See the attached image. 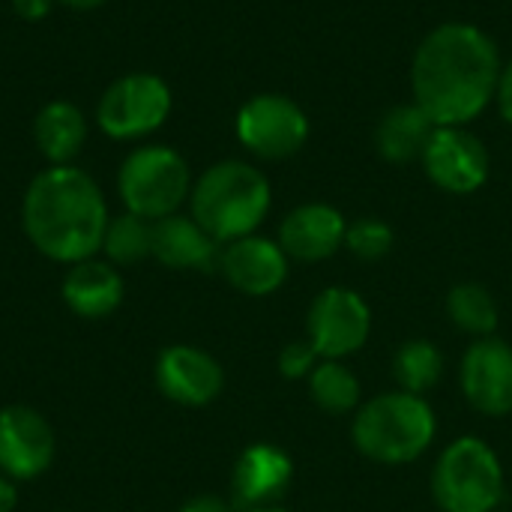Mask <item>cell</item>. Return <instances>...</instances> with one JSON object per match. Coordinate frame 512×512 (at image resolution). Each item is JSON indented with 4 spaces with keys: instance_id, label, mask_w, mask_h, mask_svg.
<instances>
[{
    "instance_id": "cell-3",
    "label": "cell",
    "mask_w": 512,
    "mask_h": 512,
    "mask_svg": "<svg viewBox=\"0 0 512 512\" xmlns=\"http://www.w3.org/2000/svg\"><path fill=\"white\" fill-rule=\"evenodd\" d=\"M270 201L273 192L267 177L255 165L237 159L207 168L189 195L192 219L216 243H234L255 234L270 213Z\"/></svg>"
},
{
    "instance_id": "cell-13",
    "label": "cell",
    "mask_w": 512,
    "mask_h": 512,
    "mask_svg": "<svg viewBox=\"0 0 512 512\" xmlns=\"http://www.w3.org/2000/svg\"><path fill=\"white\" fill-rule=\"evenodd\" d=\"M156 387L177 405L201 408L222 393L225 372L207 351L192 345H171L156 360Z\"/></svg>"
},
{
    "instance_id": "cell-7",
    "label": "cell",
    "mask_w": 512,
    "mask_h": 512,
    "mask_svg": "<svg viewBox=\"0 0 512 512\" xmlns=\"http://www.w3.org/2000/svg\"><path fill=\"white\" fill-rule=\"evenodd\" d=\"M171 114V90L159 75L132 72L108 84L96 105V123L108 138L132 141L156 132Z\"/></svg>"
},
{
    "instance_id": "cell-4",
    "label": "cell",
    "mask_w": 512,
    "mask_h": 512,
    "mask_svg": "<svg viewBox=\"0 0 512 512\" xmlns=\"http://www.w3.org/2000/svg\"><path fill=\"white\" fill-rule=\"evenodd\" d=\"M438 432L432 405L414 393H381L369 399L351 426L354 447L378 465H408L420 459Z\"/></svg>"
},
{
    "instance_id": "cell-22",
    "label": "cell",
    "mask_w": 512,
    "mask_h": 512,
    "mask_svg": "<svg viewBox=\"0 0 512 512\" xmlns=\"http://www.w3.org/2000/svg\"><path fill=\"white\" fill-rule=\"evenodd\" d=\"M360 381L339 360H321L309 375V396L327 414H351L360 405Z\"/></svg>"
},
{
    "instance_id": "cell-28",
    "label": "cell",
    "mask_w": 512,
    "mask_h": 512,
    "mask_svg": "<svg viewBox=\"0 0 512 512\" xmlns=\"http://www.w3.org/2000/svg\"><path fill=\"white\" fill-rule=\"evenodd\" d=\"M51 3H54V0H12V9H15V15H21L24 21H39V18L48 15Z\"/></svg>"
},
{
    "instance_id": "cell-10",
    "label": "cell",
    "mask_w": 512,
    "mask_h": 512,
    "mask_svg": "<svg viewBox=\"0 0 512 512\" xmlns=\"http://www.w3.org/2000/svg\"><path fill=\"white\" fill-rule=\"evenodd\" d=\"M429 180L453 195H471L489 180V150L465 126H438L423 150Z\"/></svg>"
},
{
    "instance_id": "cell-25",
    "label": "cell",
    "mask_w": 512,
    "mask_h": 512,
    "mask_svg": "<svg viewBox=\"0 0 512 512\" xmlns=\"http://www.w3.org/2000/svg\"><path fill=\"white\" fill-rule=\"evenodd\" d=\"M393 228L381 219H357L345 231V246L360 261H381L393 249Z\"/></svg>"
},
{
    "instance_id": "cell-18",
    "label": "cell",
    "mask_w": 512,
    "mask_h": 512,
    "mask_svg": "<svg viewBox=\"0 0 512 512\" xmlns=\"http://www.w3.org/2000/svg\"><path fill=\"white\" fill-rule=\"evenodd\" d=\"M63 300L81 318H105L123 300V279L111 261H78L63 279Z\"/></svg>"
},
{
    "instance_id": "cell-2",
    "label": "cell",
    "mask_w": 512,
    "mask_h": 512,
    "mask_svg": "<svg viewBox=\"0 0 512 512\" xmlns=\"http://www.w3.org/2000/svg\"><path fill=\"white\" fill-rule=\"evenodd\" d=\"M108 204L96 180L75 165H51L24 192L21 222L30 243L51 261L78 264L102 249Z\"/></svg>"
},
{
    "instance_id": "cell-24",
    "label": "cell",
    "mask_w": 512,
    "mask_h": 512,
    "mask_svg": "<svg viewBox=\"0 0 512 512\" xmlns=\"http://www.w3.org/2000/svg\"><path fill=\"white\" fill-rule=\"evenodd\" d=\"M102 252L117 267H129V264L144 261L150 255V222L135 216V213H123L117 219H108V228L102 237Z\"/></svg>"
},
{
    "instance_id": "cell-14",
    "label": "cell",
    "mask_w": 512,
    "mask_h": 512,
    "mask_svg": "<svg viewBox=\"0 0 512 512\" xmlns=\"http://www.w3.org/2000/svg\"><path fill=\"white\" fill-rule=\"evenodd\" d=\"M219 270L240 294L267 297L279 291L288 279V255L279 243L249 234L234 243H225L219 255Z\"/></svg>"
},
{
    "instance_id": "cell-27",
    "label": "cell",
    "mask_w": 512,
    "mask_h": 512,
    "mask_svg": "<svg viewBox=\"0 0 512 512\" xmlns=\"http://www.w3.org/2000/svg\"><path fill=\"white\" fill-rule=\"evenodd\" d=\"M498 108L504 114V120L512 123V60L501 69V81H498Z\"/></svg>"
},
{
    "instance_id": "cell-21",
    "label": "cell",
    "mask_w": 512,
    "mask_h": 512,
    "mask_svg": "<svg viewBox=\"0 0 512 512\" xmlns=\"http://www.w3.org/2000/svg\"><path fill=\"white\" fill-rule=\"evenodd\" d=\"M441 375H444V354L429 339H411L393 357V378L405 393L423 396L441 381Z\"/></svg>"
},
{
    "instance_id": "cell-20",
    "label": "cell",
    "mask_w": 512,
    "mask_h": 512,
    "mask_svg": "<svg viewBox=\"0 0 512 512\" xmlns=\"http://www.w3.org/2000/svg\"><path fill=\"white\" fill-rule=\"evenodd\" d=\"M33 138L51 165H69L87 141V120L78 105L57 99L36 114Z\"/></svg>"
},
{
    "instance_id": "cell-26",
    "label": "cell",
    "mask_w": 512,
    "mask_h": 512,
    "mask_svg": "<svg viewBox=\"0 0 512 512\" xmlns=\"http://www.w3.org/2000/svg\"><path fill=\"white\" fill-rule=\"evenodd\" d=\"M318 366V351L312 348V342H291L285 345V351L279 354V372L288 378V381H297V378H309L312 369Z\"/></svg>"
},
{
    "instance_id": "cell-29",
    "label": "cell",
    "mask_w": 512,
    "mask_h": 512,
    "mask_svg": "<svg viewBox=\"0 0 512 512\" xmlns=\"http://www.w3.org/2000/svg\"><path fill=\"white\" fill-rule=\"evenodd\" d=\"M180 512H234L231 510V504H225L222 498H216V495H198V498H192L189 504H183V510Z\"/></svg>"
},
{
    "instance_id": "cell-5",
    "label": "cell",
    "mask_w": 512,
    "mask_h": 512,
    "mask_svg": "<svg viewBox=\"0 0 512 512\" xmlns=\"http://www.w3.org/2000/svg\"><path fill=\"white\" fill-rule=\"evenodd\" d=\"M432 495L444 512H495L504 501L498 453L474 438H456L432 471Z\"/></svg>"
},
{
    "instance_id": "cell-33",
    "label": "cell",
    "mask_w": 512,
    "mask_h": 512,
    "mask_svg": "<svg viewBox=\"0 0 512 512\" xmlns=\"http://www.w3.org/2000/svg\"><path fill=\"white\" fill-rule=\"evenodd\" d=\"M495 512H504V510H495Z\"/></svg>"
},
{
    "instance_id": "cell-12",
    "label": "cell",
    "mask_w": 512,
    "mask_h": 512,
    "mask_svg": "<svg viewBox=\"0 0 512 512\" xmlns=\"http://www.w3.org/2000/svg\"><path fill=\"white\" fill-rule=\"evenodd\" d=\"M54 459V432L42 414L24 405L0 411V471L9 480H33Z\"/></svg>"
},
{
    "instance_id": "cell-17",
    "label": "cell",
    "mask_w": 512,
    "mask_h": 512,
    "mask_svg": "<svg viewBox=\"0 0 512 512\" xmlns=\"http://www.w3.org/2000/svg\"><path fill=\"white\" fill-rule=\"evenodd\" d=\"M150 255L174 270H213L222 252L192 216L174 213L150 222Z\"/></svg>"
},
{
    "instance_id": "cell-23",
    "label": "cell",
    "mask_w": 512,
    "mask_h": 512,
    "mask_svg": "<svg viewBox=\"0 0 512 512\" xmlns=\"http://www.w3.org/2000/svg\"><path fill=\"white\" fill-rule=\"evenodd\" d=\"M447 315L453 321L456 330L462 333H471V336H492L495 327H498V303L495 297L477 285V282H465V285H456L447 297Z\"/></svg>"
},
{
    "instance_id": "cell-30",
    "label": "cell",
    "mask_w": 512,
    "mask_h": 512,
    "mask_svg": "<svg viewBox=\"0 0 512 512\" xmlns=\"http://www.w3.org/2000/svg\"><path fill=\"white\" fill-rule=\"evenodd\" d=\"M18 504V489L9 477H0V512H12Z\"/></svg>"
},
{
    "instance_id": "cell-16",
    "label": "cell",
    "mask_w": 512,
    "mask_h": 512,
    "mask_svg": "<svg viewBox=\"0 0 512 512\" xmlns=\"http://www.w3.org/2000/svg\"><path fill=\"white\" fill-rule=\"evenodd\" d=\"M294 465L285 450L273 444H252L240 453L234 465V501L243 510H261L273 507L291 486Z\"/></svg>"
},
{
    "instance_id": "cell-8",
    "label": "cell",
    "mask_w": 512,
    "mask_h": 512,
    "mask_svg": "<svg viewBox=\"0 0 512 512\" xmlns=\"http://www.w3.org/2000/svg\"><path fill=\"white\" fill-rule=\"evenodd\" d=\"M237 138L258 159H288L306 144L309 117L294 99L261 93L240 108Z\"/></svg>"
},
{
    "instance_id": "cell-6",
    "label": "cell",
    "mask_w": 512,
    "mask_h": 512,
    "mask_svg": "<svg viewBox=\"0 0 512 512\" xmlns=\"http://www.w3.org/2000/svg\"><path fill=\"white\" fill-rule=\"evenodd\" d=\"M117 189L126 213L159 222L165 216H174L180 204L192 195V174L177 150L150 144L126 156L117 174Z\"/></svg>"
},
{
    "instance_id": "cell-11",
    "label": "cell",
    "mask_w": 512,
    "mask_h": 512,
    "mask_svg": "<svg viewBox=\"0 0 512 512\" xmlns=\"http://www.w3.org/2000/svg\"><path fill=\"white\" fill-rule=\"evenodd\" d=\"M462 393L486 417L512 414V345L504 339H477L462 357Z\"/></svg>"
},
{
    "instance_id": "cell-32",
    "label": "cell",
    "mask_w": 512,
    "mask_h": 512,
    "mask_svg": "<svg viewBox=\"0 0 512 512\" xmlns=\"http://www.w3.org/2000/svg\"><path fill=\"white\" fill-rule=\"evenodd\" d=\"M249 512H285V510H279V507H261V510H249Z\"/></svg>"
},
{
    "instance_id": "cell-31",
    "label": "cell",
    "mask_w": 512,
    "mask_h": 512,
    "mask_svg": "<svg viewBox=\"0 0 512 512\" xmlns=\"http://www.w3.org/2000/svg\"><path fill=\"white\" fill-rule=\"evenodd\" d=\"M54 3H63V6H69V9H96V6H102L105 0H54Z\"/></svg>"
},
{
    "instance_id": "cell-1",
    "label": "cell",
    "mask_w": 512,
    "mask_h": 512,
    "mask_svg": "<svg viewBox=\"0 0 512 512\" xmlns=\"http://www.w3.org/2000/svg\"><path fill=\"white\" fill-rule=\"evenodd\" d=\"M501 69L498 48L480 27L447 21L435 27L414 54V102L435 126H465L495 99Z\"/></svg>"
},
{
    "instance_id": "cell-19",
    "label": "cell",
    "mask_w": 512,
    "mask_h": 512,
    "mask_svg": "<svg viewBox=\"0 0 512 512\" xmlns=\"http://www.w3.org/2000/svg\"><path fill=\"white\" fill-rule=\"evenodd\" d=\"M438 126L429 120V114L414 105H396L390 108L375 132L378 153L393 165H408L414 159H423V150Z\"/></svg>"
},
{
    "instance_id": "cell-9",
    "label": "cell",
    "mask_w": 512,
    "mask_h": 512,
    "mask_svg": "<svg viewBox=\"0 0 512 512\" xmlns=\"http://www.w3.org/2000/svg\"><path fill=\"white\" fill-rule=\"evenodd\" d=\"M306 330L321 360H342L366 345L372 333V309L357 291L333 285L312 300Z\"/></svg>"
},
{
    "instance_id": "cell-15",
    "label": "cell",
    "mask_w": 512,
    "mask_h": 512,
    "mask_svg": "<svg viewBox=\"0 0 512 512\" xmlns=\"http://www.w3.org/2000/svg\"><path fill=\"white\" fill-rule=\"evenodd\" d=\"M348 222L330 204H303L291 210L279 225V246L288 258L315 264L333 258L345 246Z\"/></svg>"
}]
</instances>
